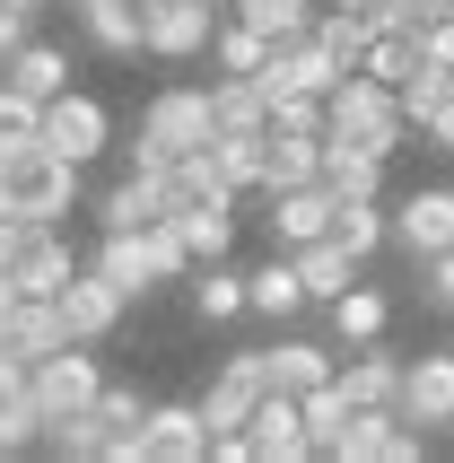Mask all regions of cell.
<instances>
[{"label":"cell","mask_w":454,"mask_h":463,"mask_svg":"<svg viewBox=\"0 0 454 463\" xmlns=\"http://www.w3.org/2000/svg\"><path fill=\"white\" fill-rule=\"evenodd\" d=\"M219 140V105H210V88H157L149 105H140V140H131V166H175V157L210 149Z\"/></svg>","instance_id":"obj_1"},{"label":"cell","mask_w":454,"mask_h":463,"mask_svg":"<svg viewBox=\"0 0 454 463\" xmlns=\"http://www.w3.org/2000/svg\"><path fill=\"white\" fill-rule=\"evenodd\" d=\"M324 105H332V131H341V140H367V149H384V157L420 131V123L402 114V88H393V79H376V71H350Z\"/></svg>","instance_id":"obj_2"},{"label":"cell","mask_w":454,"mask_h":463,"mask_svg":"<svg viewBox=\"0 0 454 463\" xmlns=\"http://www.w3.org/2000/svg\"><path fill=\"white\" fill-rule=\"evenodd\" d=\"M0 175H9V202H18V219H52V228H61V219L79 210V175H88V166L35 140V149H18Z\"/></svg>","instance_id":"obj_3"},{"label":"cell","mask_w":454,"mask_h":463,"mask_svg":"<svg viewBox=\"0 0 454 463\" xmlns=\"http://www.w3.org/2000/svg\"><path fill=\"white\" fill-rule=\"evenodd\" d=\"M97 341H71V350H52V359H35V411H44V429H61V420L97 411Z\"/></svg>","instance_id":"obj_4"},{"label":"cell","mask_w":454,"mask_h":463,"mask_svg":"<svg viewBox=\"0 0 454 463\" xmlns=\"http://www.w3.org/2000/svg\"><path fill=\"white\" fill-rule=\"evenodd\" d=\"M253 79H262L271 97H332V88H341L350 71H341V61L315 44V26H306V35H279V44H271V61H262Z\"/></svg>","instance_id":"obj_5"},{"label":"cell","mask_w":454,"mask_h":463,"mask_svg":"<svg viewBox=\"0 0 454 463\" xmlns=\"http://www.w3.org/2000/svg\"><path fill=\"white\" fill-rule=\"evenodd\" d=\"M393 245L411 262H429L454 245V184H411L402 202H393Z\"/></svg>","instance_id":"obj_6"},{"label":"cell","mask_w":454,"mask_h":463,"mask_svg":"<svg viewBox=\"0 0 454 463\" xmlns=\"http://www.w3.org/2000/svg\"><path fill=\"white\" fill-rule=\"evenodd\" d=\"M140 18H149V52L157 61H202L210 35H219V9H210V0H140Z\"/></svg>","instance_id":"obj_7"},{"label":"cell","mask_w":454,"mask_h":463,"mask_svg":"<svg viewBox=\"0 0 454 463\" xmlns=\"http://www.w3.org/2000/svg\"><path fill=\"white\" fill-rule=\"evenodd\" d=\"M105 140H114V114H105L97 97H79V88H61V97L44 105V149H61V157H105Z\"/></svg>","instance_id":"obj_8"},{"label":"cell","mask_w":454,"mask_h":463,"mask_svg":"<svg viewBox=\"0 0 454 463\" xmlns=\"http://www.w3.org/2000/svg\"><path fill=\"white\" fill-rule=\"evenodd\" d=\"M210 438H219V429H210L202 402H157L149 429H140V463H202Z\"/></svg>","instance_id":"obj_9"},{"label":"cell","mask_w":454,"mask_h":463,"mask_svg":"<svg viewBox=\"0 0 454 463\" xmlns=\"http://www.w3.org/2000/svg\"><path fill=\"white\" fill-rule=\"evenodd\" d=\"M402 367H411V359H393L384 341H358L332 385L350 393V411H402Z\"/></svg>","instance_id":"obj_10"},{"label":"cell","mask_w":454,"mask_h":463,"mask_svg":"<svg viewBox=\"0 0 454 463\" xmlns=\"http://www.w3.org/2000/svg\"><path fill=\"white\" fill-rule=\"evenodd\" d=\"M332 219H341V193H332L324 175L315 184H288V193H271V245H315V236H332Z\"/></svg>","instance_id":"obj_11"},{"label":"cell","mask_w":454,"mask_h":463,"mask_svg":"<svg viewBox=\"0 0 454 463\" xmlns=\"http://www.w3.org/2000/svg\"><path fill=\"white\" fill-rule=\"evenodd\" d=\"M402 420L411 429H454V350H420L402 367Z\"/></svg>","instance_id":"obj_12"},{"label":"cell","mask_w":454,"mask_h":463,"mask_svg":"<svg viewBox=\"0 0 454 463\" xmlns=\"http://www.w3.org/2000/svg\"><path fill=\"white\" fill-rule=\"evenodd\" d=\"M332 463H420V429H411L402 411H350Z\"/></svg>","instance_id":"obj_13"},{"label":"cell","mask_w":454,"mask_h":463,"mask_svg":"<svg viewBox=\"0 0 454 463\" xmlns=\"http://www.w3.org/2000/svg\"><path fill=\"white\" fill-rule=\"evenodd\" d=\"M123 307H131V298L105 280L97 262H79V271H71V288H61V324H71V341H105L114 324H123Z\"/></svg>","instance_id":"obj_14"},{"label":"cell","mask_w":454,"mask_h":463,"mask_svg":"<svg viewBox=\"0 0 454 463\" xmlns=\"http://www.w3.org/2000/svg\"><path fill=\"white\" fill-rule=\"evenodd\" d=\"M166 210H175L166 175H157V166H131L123 184H105V202H97V228H105V236H123V228H149V219H166Z\"/></svg>","instance_id":"obj_15"},{"label":"cell","mask_w":454,"mask_h":463,"mask_svg":"<svg viewBox=\"0 0 454 463\" xmlns=\"http://www.w3.org/2000/svg\"><path fill=\"white\" fill-rule=\"evenodd\" d=\"M245 429H253V455H262V463H298V455H315V446H306V402H298V393H279V385L253 402Z\"/></svg>","instance_id":"obj_16"},{"label":"cell","mask_w":454,"mask_h":463,"mask_svg":"<svg viewBox=\"0 0 454 463\" xmlns=\"http://www.w3.org/2000/svg\"><path fill=\"white\" fill-rule=\"evenodd\" d=\"M324 184H332V193H350V202H384V149L324 131Z\"/></svg>","instance_id":"obj_17"},{"label":"cell","mask_w":454,"mask_h":463,"mask_svg":"<svg viewBox=\"0 0 454 463\" xmlns=\"http://www.w3.org/2000/svg\"><path fill=\"white\" fill-rule=\"evenodd\" d=\"M79 26H88V44L131 61V52H149V18H140V0H79Z\"/></svg>","instance_id":"obj_18"},{"label":"cell","mask_w":454,"mask_h":463,"mask_svg":"<svg viewBox=\"0 0 454 463\" xmlns=\"http://www.w3.org/2000/svg\"><path fill=\"white\" fill-rule=\"evenodd\" d=\"M262 367H271V385L279 393H315V385H332V376H341V359H332V341H271V350H262Z\"/></svg>","instance_id":"obj_19"},{"label":"cell","mask_w":454,"mask_h":463,"mask_svg":"<svg viewBox=\"0 0 454 463\" xmlns=\"http://www.w3.org/2000/svg\"><path fill=\"white\" fill-rule=\"evenodd\" d=\"M245 280H253V315H271V324H288L298 307H315V298H306V271H298V254H288V245H271V262H262V271H245Z\"/></svg>","instance_id":"obj_20"},{"label":"cell","mask_w":454,"mask_h":463,"mask_svg":"<svg viewBox=\"0 0 454 463\" xmlns=\"http://www.w3.org/2000/svg\"><path fill=\"white\" fill-rule=\"evenodd\" d=\"M71 271H79V254L61 245V228H35V245L18 254V271H9V280H18L26 298H61V288H71Z\"/></svg>","instance_id":"obj_21"},{"label":"cell","mask_w":454,"mask_h":463,"mask_svg":"<svg viewBox=\"0 0 454 463\" xmlns=\"http://www.w3.org/2000/svg\"><path fill=\"white\" fill-rule=\"evenodd\" d=\"M298 271H306V298H315V307H332L341 288H358V254L341 245V236H315V245H298Z\"/></svg>","instance_id":"obj_22"},{"label":"cell","mask_w":454,"mask_h":463,"mask_svg":"<svg viewBox=\"0 0 454 463\" xmlns=\"http://www.w3.org/2000/svg\"><path fill=\"white\" fill-rule=\"evenodd\" d=\"M88 262H97V271L123 288V298H149V288H157V262H149V245H140V228L97 236V254H88Z\"/></svg>","instance_id":"obj_23"},{"label":"cell","mask_w":454,"mask_h":463,"mask_svg":"<svg viewBox=\"0 0 454 463\" xmlns=\"http://www.w3.org/2000/svg\"><path fill=\"white\" fill-rule=\"evenodd\" d=\"M324 175V140L315 131H271V157H262V193H288V184Z\"/></svg>","instance_id":"obj_24"},{"label":"cell","mask_w":454,"mask_h":463,"mask_svg":"<svg viewBox=\"0 0 454 463\" xmlns=\"http://www.w3.org/2000/svg\"><path fill=\"white\" fill-rule=\"evenodd\" d=\"M0 79H9V88H26V97H61V88H71V52L61 44H18L9 52V61H0Z\"/></svg>","instance_id":"obj_25"},{"label":"cell","mask_w":454,"mask_h":463,"mask_svg":"<svg viewBox=\"0 0 454 463\" xmlns=\"http://www.w3.org/2000/svg\"><path fill=\"white\" fill-rule=\"evenodd\" d=\"M384 324H393V298L384 288H341L332 298V333H341V350H358V341H384Z\"/></svg>","instance_id":"obj_26"},{"label":"cell","mask_w":454,"mask_h":463,"mask_svg":"<svg viewBox=\"0 0 454 463\" xmlns=\"http://www.w3.org/2000/svg\"><path fill=\"white\" fill-rule=\"evenodd\" d=\"M193 315H202V324L253 315V280H245V271H227V262H202V280H193Z\"/></svg>","instance_id":"obj_27"},{"label":"cell","mask_w":454,"mask_h":463,"mask_svg":"<svg viewBox=\"0 0 454 463\" xmlns=\"http://www.w3.org/2000/svg\"><path fill=\"white\" fill-rule=\"evenodd\" d=\"M175 219H184L193 262H227V245H236V202H193V210H175Z\"/></svg>","instance_id":"obj_28"},{"label":"cell","mask_w":454,"mask_h":463,"mask_svg":"<svg viewBox=\"0 0 454 463\" xmlns=\"http://www.w3.org/2000/svg\"><path fill=\"white\" fill-rule=\"evenodd\" d=\"M35 140H44V97H26V88L0 79V166L18 149H35Z\"/></svg>","instance_id":"obj_29"},{"label":"cell","mask_w":454,"mask_h":463,"mask_svg":"<svg viewBox=\"0 0 454 463\" xmlns=\"http://www.w3.org/2000/svg\"><path fill=\"white\" fill-rule=\"evenodd\" d=\"M306 402V446L315 455H341V429H350V393L341 385H315V393H298Z\"/></svg>","instance_id":"obj_30"},{"label":"cell","mask_w":454,"mask_h":463,"mask_svg":"<svg viewBox=\"0 0 454 463\" xmlns=\"http://www.w3.org/2000/svg\"><path fill=\"white\" fill-rule=\"evenodd\" d=\"M210 61H219V71H236V79H253L262 61H271V35H262V26H245V18H227L219 35H210Z\"/></svg>","instance_id":"obj_31"},{"label":"cell","mask_w":454,"mask_h":463,"mask_svg":"<svg viewBox=\"0 0 454 463\" xmlns=\"http://www.w3.org/2000/svg\"><path fill=\"white\" fill-rule=\"evenodd\" d=\"M210 157H219V175L245 193V184H262V157H271V131H219L210 140Z\"/></svg>","instance_id":"obj_32"},{"label":"cell","mask_w":454,"mask_h":463,"mask_svg":"<svg viewBox=\"0 0 454 463\" xmlns=\"http://www.w3.org/2000/svg\"><path fill=\"white\" fill-rule=\"evenodd\" d=\"M332 236H341V245H350V254L367 262L376 245H393V210H376V202H350V193H341V219H332Z\"/></svg>","instance_id":"obj_33"},{"label":"cell","mask_w":454,"mask_h":463,"mask_svg":"<svg viewBox=\"0 0 454 463\" xmlns=\"http://www.w3.org/2000/svg\"><path fill=\"white\" fill-rule=\"evenodd\" d=\"M315 9H324V0H236V18L245 26H262V35H306V26H315Z\"/></svg>","instance_id":"obj_34"},{"label":"cell","mask_w":454,"mask_h":463,"mask_svg":"<svg viewBox=\"0 0 454 463\" xmlns=\"http://www.w3.org/2000/svg\"><path fill=\"white\" fill-rule=\"evenodd\" d=\"M140 245H149L157 280H184V271H202V262H193V245H184V219H175V210H166V219H149V228H140Z\"/></svg>","instance_id":"obj_35"},{"label":"cell","mask_w":454,"mask_h":463,"mask_svg":"<svg viewBox=\"0 0 454 463\" xmlns=\"http://www.w3.org/2000/svg\"><path fill=\"white\" fill-rule=\"evenodd\" d=\"M446 97H454V71H446V61H429V52H420V71L402 79V114H411V123H429V114H437V105H446Z\"/></svg>","instance_id":"obj_36"},{"label":"cell","mask_w":454,"mask_h":463,"mask_svg":"<svg viewBox=\"0 0 454 463\" xmlns=\"http://www.w3.org/2000/svg\"><path fill=\"white\" fill-rule=\"evenodd\" d=\"M26 446H44V411L35 393H0V455H26Z\"/></svg>","instance_id":"obj_37"},{"label":"cell","mask_w":454,"mask_h":463,"mask_svg":"<svg viewBox=\"0 0 454 463\" xmlns=\"http://www.w3.org/2000/svg\"><path fill=\"white\" fill-rule=\"evenodd\" d=\"M420 298H429V307H454V245L420 262Z\"/></svg>","instance_id":"obj_38"},{"label":"cell","mask_w":454,"mask_h":463,"mask_svg":"<svg viewBox=\"0 0 454 463\" xmlns=\"http://www.w3.org/2000/svg\"><path fill=\"white\" fill-rule=\"evenodd\" d=\"M35 228H52V219H18V210L0 219V271H18V254L35 245Z\"/></svg>","instance_id":"obj_39"},{"label":"cell","mask_w":454,"mask_h":463,"mask_svg":"<svg viewBox=\"0 0 454 463\" xmlns=\"http://www.w3.org/2000/svg\"><path fill=\"white\" fill-rule=\"evenodd\" d=\"M26 18H35V9H9V0H0V61H9L18 44H35V26H26Z\"/></svg>","instance_id":"obj_40"},{"label":"cell","mask_w":454,"mask_h":463,"mask_svg":"<svg viewBox=\"0 0 454 463\" xmlns=\"http://www.w3.org/2000/svg\"><path fill=\"white\" fill-rule=\"evenodd\" d=\"M420 140H429V149H437V157H454V97H446V105H437L429 123H420Z\"/></svg>","instance_id":"obj_41"},{"label":"cell","mask_w":454,"mask_h":463,"mask_svg":"<svg viewBox=\"0 0 454 463\" xmlns=\"http://www.w3.org/2000/svg\"><path fill=\"white\" fill-rule=\"evenodd\" d=\"M324 9H376V0H324Z\"/></svg>","instance_id":"obj_42"},{"label":"cell","mask_w":454,"mask_h":463,"mask_svg":"<svg viewBox=\"0 0 454 463\" xmlns=\"http://www.w3.org/2000/svg\"><path fill=\"white\" fill-rule=\"evenodd\" d=\"M9 210H18V202H9V175H0V219H9Z\"/></svg>","instance_id":"obj_43"},{"label":"cell","mask_w":454,"mask_h":463,"mask_svg":"<svg viewBox=\"0 0 454 463\" xmlns=\"http://www.w3.org/2000/svg\"><path fill=\"white\" fill-rule=\"evenodd\" d=\"M9 9H44V0H9Z\"/></svg>","instance_id":"obj_44"},{"label":"cell","mask_w":454,"mask_h":463,"mask_svg":"<svg viewBox=\"0 0 454 463\" xmlns=\"http://www.w3.org/2000/svg\"><path fill=\"white\" fill-rule=\"evenodd\" d=\"M210 9H236V0H210Z\"/></svg>","instance_id":"obj_45"}]
</instances>
